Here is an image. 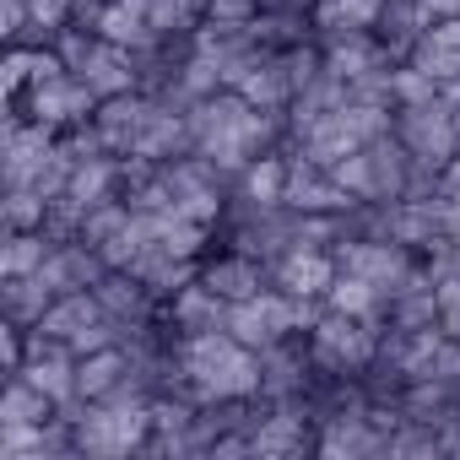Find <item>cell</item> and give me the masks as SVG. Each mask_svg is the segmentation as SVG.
Segmentation results:
<instances>
[{"label": "cell", "instance_id": "obj_1", "mask_svg": "<svg viewBox=\"0 0 460 460\" xmlns=\"http://www.w3.org/2000/svg\"><path fill=\"white\" fill-rule=\"evenodd\" d=\"M195 282L206 288V298H211L217 309H239V304H250V298H261V293L271 288L266 266H261L255 255H244V250H222V255L200 261Z\"/></svg>", "mask_w": 460, "mask_h": 460}, {"label": "cell", "instance_id": "obj_2", "mask_svg": "<svg viewBox=\"0 0 460 460\" xmlns=\"http://www.w3.org/2000/svg\"><path fill=\"white\" fill-rule=\"evenodd\" d=\"M125 374H130V352L119 341H93L87 352H76V368H71V395L87 401V406H103L109 395L125 390Z\"/></svg>", "mask_w": 460, "mask_h": 460}, {"label": "cell", "instance_id": "obj_3", "mask_svg": "<svg viewBox=\"0 0 460 460\" xmlns=\"http://www.w3.org/2000/svg\"><path fill=\"white\" fill-rule=\"evenodd\" d=\"M336 277H341V261H336V255H325V250H298V255H288V261L277 266L271 288H282V298H331Z\"/></svg>", "mask_w": 460, "mask_h": 460}]
</instances>
